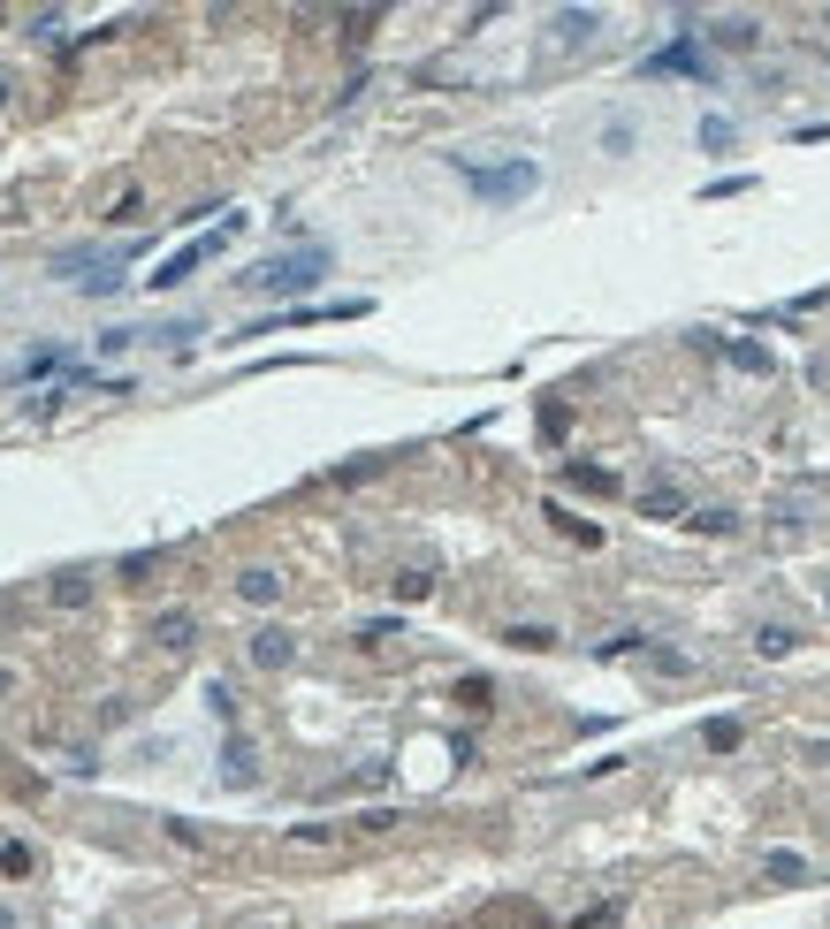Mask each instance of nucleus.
I'll list each match as a JSON object with an SVG mask.
<instances>
[{"instance_id": "f257e3e1", "label": "nucleus", "mask_w": 830, "mask_h": 929, "mask_svg": "<svg viewBox=\"0 0 830 929\" xmlns=\"http://www.w3.org/2000/svg\"><path fill=\"white\" fill-rule=\"evenodd\" d=\"M321 275H328V244H298V252L260 260L244 283H252L260 298H306V290H321Z\"/></svg>"}, {"instance_id": "f03ea898", "label": "nucleus", "mask_w": 830, "mask_h": 929, "mask_svg": "<svg viewBox=\"0 0 830 929\" xmlns=\"http://www.w3.org/2000/svg\"><path fill=\"white\" fill-rule=\"evenodd\" d=\"M237 229H244V214H229L221 229H206V237H191L183 252H168L161 267H153V290H175V283H191V275H198V267H206V260H214L221 244H237Z\"/></svg>"}, {"instance_id": "7ed1b4c3", "label": "nucleus", "mask_w": 830, "mask_h": 929, "mask_svg": "<svg viewBox=\"0 0 830 929\" xmlns=\"http://www.w3.org/2000/svg\"><path fill=\"white\" fill-rule=\"evenodd\" d=\"M465 183H473V198L510 206V198H526V191L541 183V168H533V160H503V168H473V160H465Z\"/></svg>"}, {"instance_id": "20e7f679", "label": "nucleus", "mask_w": 830, "mask_h": 929, "mask_svg": "<svg viewBox=\"0 0 830 929\" xmlns=\"http://www.w3.org/2000/svg\"><path fill=\"white\" fill-rule=\"evenodd\" d=\"M648 69H656V77H664V69H685V77H708V54H701V46H685V38H678V46H664V54H656V61H648Z\"/></svg>"}, {"instance_id": "39448f33", "label": "nucleus", "mask_w": 830, "mask_h": 929, "mask_svg": "<svg viewBox=\"0 0 830 929\" xmlns=\"http://www.w3.org/2000/svg\"><path fill=\"white\" fill-rule=\"evenodd\" d=\"M252 655H260V663H267V670H283V663H290V655H298V640H290V632H275V624H267V632H260V640H252Z\"/></svg>"}, {"instance_id": "423d86ee", "label": "nucleus", "mask_w": 830, "mask_h": 929, "mask_svg": "<svg viewBox=\"0 0 830 929\" xmlns=\"http://www.w3.org/2000/svg\"><path fill=\"white\" fill-rule=\"evenodd\" d=\"M191 632H198V624H191V610H168V618H153V640H161V647H191Z\"/></svg>"}, {"instance_id": "0eeeda50", "label": "nucleus", "mask_w": 830, "mask_h": 929, "mask_svg": "<svg viewBox=\"0 0 830 929\" xmlns=\"http://www.w3.org/2000/svg\"><path fill=\"white\" fill-rule=\"evenodd\" d=\"M237 595H244V603H275V595H283V580H275V572H244V580H237Z\"/></svg>"}, {"instance_id": "6e6552de", "label": "nucleus", "mask_w": 830, "mask_h": 929, "mask_svg": "<svg viewBox=\"0 0 830 929\" xmlns=\"http://www.w3.org/2000/svg\"><path fill=\"white\" fill-rule=\"evenodd\" d=\"M762 876H770V884H800V876H808V861H800V853H770V861H762Z\"/></svg>"}, {"instance_id": "1a4fd4ad", "label": "nucleus", "mask_w": 830, "mask_h": 929, "mask_svg": "<svg viewBox=\"0 0 830 929\" xmlns=\"http://www.w3.org/2000/svg\"><path fill=\"white\" fill-rule=\"evenodd\" d=\"M648 655V670H664V678H685L693 670V655H678V647H641Z\"/></svg>"}, {"instance_id": "9d476101", "label": "nucleus", "mask_w": 830, "mask_h": 929, "mask_svg": "<svg viewBox=\"0 0 830 929\" xmlns=\"http://www.w3.org/2000/svg\"><path fill=\"white\" fill-rule=\"evenodd\" d=\"M724 358H731V366H747V374H770V358H762L754 343H724Z\"/></svg>"}, {"instance_id": "9b49d317", "label": "nucleus", "mask_w": 830, "mask_h": 929, "mask_svg": "<svg viewBox=\"0 0 830 929\" xmlns=\"http://www.w3.org/2000/svg\"><path fill=\"white\" fill-rule=\"evenodd\" d=\"M595 31V8H579V15H556V38H587Z\"/></svg>"}, {"instance_id": "f8f14e48", "label": "nucleus", "mask_w": 830, "mask_h": 929, "mask_svg": "<svg viewBox=\"0 0 830 929\" xmlns=\"http://www.w3.org/2000/svg\"><path fill=\"white\" fill-rule=\"evenodd\" d=\"M701 146H708V153H724V146H731V123H724V115H708V123H701Z\"/></svg>"}, {"instance_id": "ddd939ff", "label": "nucleus", "mask_w": 830, "mask_h": 929, "mask_svg": "<svg viewBox=\"0 0 830 929\" xmlns=\"http://www.w3.org/2000/svg\"><path fill=\"white\" fill-rule=\"evenodd\" d=\"M84 595H92L84 572H61V580H54V603H84Z\"/></svg>"}, {"instance_id": "4468645a", "label": "nucleus", "mask_w": 830, "mask_h": 929, "mask_svg": "<svg viewBox=\"0 0 830 929\" xmlns=\"http://www.w3.org/2000/svg\"><path fill=\"white\" fill-rule=\"evenodd\" d=\"M708 747H716V755H731V747H739V724H731V716H716V724H708Z\"/></svg>"}, {"instance_id": "2eb2a0df", "label": "nucleus", "mask_w": 830, "mask_h": 929, "mask_svg": "<svg viewBox=\"0 0 830 929\" xmlns=\"http://www.w3.org/2000/svg\"><path fill=\"white\" fill-rule=\"evenodd\" d=\"M641 511H656V518H670V511H685V503H678L670 488H648V495H641Z\"/></svg>"}, {"instance_id": "dca6fc26", "label": "nucleus", "mask_w": 830, "mask_h": 929, "mask_svg": "<svg viewBox=\"0 0 830 929\" xmlns=\"http://www.w3.org/2000/svg\"><path fill=\"white\" fill-rule=\"evenodd\" d=\"M754 647H762V655H793V632H785V624H770V632H762Z\"/></svg>"}, {"instance_id": "f3484780", "label": "nucleus", "mask_w": 830, "mask_h": 929, "mask_svg": "<svg viewBox=\"0 0 830 929\" xmlns=\"http://www.w3.org/2000/svg\"><path fill=\"white\" fill-rule=\"evenodd\" d=\"M8 686H15V678H8V670H0V693H8Z\"/></svg>"}]
</instances>
